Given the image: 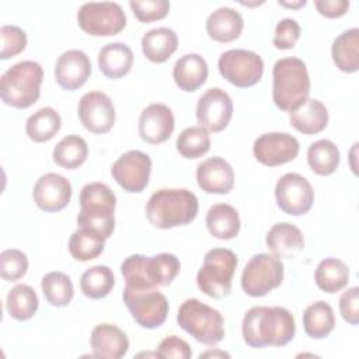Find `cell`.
<instances>
[{
    "label": "cell",
    "instance_id": "cell-3",
    "mask_svg": "<svg viewBox=\"0 0 359 359\" xmlns=\"http://www.w3.org/2000/svg\"><path fill=\"white\" fill-rule=\"evenodd\" d=\"M180 269V259L171 252H160L153 257L132 254L121 264L126 286L135 289L168 286L177 278Z\"/></svg>",
    "mask_w": 359,
    "mask_h": 359
},
{
    "label": "cell",
    "instance_id": "cell-4",
    "mask_svg": "<svg viewBox=\"0 0 359 359\" xmlns=\"http://www.w3.org/2000/svg\"><path fill=\"white\" fill-rule=\"evenodd\" d=\"M310 94V77L306 63L299 57H282L272 70V100L285 112L297 109Z\"/></svg>",
    "mask_w": 359,
    "mask_h": 359
},
{
    "label": "cell",
    "instance_id": "cell-7",
    "mask_svg": "<svg viewBox=\"0 0 359 359\" xmlns=\"http://www.w3.org/2000/svg\"><path fill=\"white\" fill-rule=\"evenodd\" d=\"M178 325L205 345H216L224 338V321L220 311L198 299H187L178 309Z\"/></svg>",
    "mask_w": 359,
    "mask_h": 359
},
{
    "label": "cell",
    "instance_id": "cell-1",
    "mask_svg": "<svg viewBox=\"0 0 359 359\" xmlns=\"http://www.w3.org/2000/svg\"><path fill=\"white\" fill-rule=\"evenodd\" d=\"M243 339L251 348L285 346L296 332L292 313L285 307H251L243 318Z\"/></svg>",
    "mask_w": 359,
    "mask_h": 359
},
{
    "label": "cell",
    "instance_id": "cell-36",
    "mask_svg": "<svg viewBox=\"0 0 359 359\" xmlns=\"http://www.w3.org/2000/svg\"><path fill=\"white\" fill-rule=\"evenodd\" d=\"M88 156L87 142L79 135H67L65 136L55 147H53V161L67 170H74L80 167Z\"/></svg>",
    "mask_w": 359,
    "mask_h": 359
},
{
    "label": "cell",
    "instance_id": "cell-18",
    "mask_svg": "<svg viewBox=\"0 0 359 359\" xmlns=\"http://www.w3.org/2000/svg\"><path fill=\"white\" fill-rule=\"evenodd\" d=\"M32 198L41 210L48 213L59 212L70 202L72 184L60 174L46 172L36 180Z\"/></svg>",
    "mask_w": 359,
    "mask_h": 359
},
{
    "label": "cell",
    "instance_id": "cell-23",
    "mask_svg": "<svg viewBox=\"0 0 359 359\" xmlns=\"http://www.w3.org/2000/svg\"><path fill=\"white\" fill-rule=\"evenodd\" d=\"M266 247L278 258H293L304 247L302 230L287 222L273 224L266 233Z\"/></svg>",
    "mask_w": 359,
    "mask_h": 359
},
{
    "label": "cell",
    "instance_id": "cell-13",
    "mask_svg": "<svg viewBox=\"0 0 359 359\" xmlns=\"http://www.w3.org/2000/svg\"><path fill=\"white\" fill-rule=\"evenodd\" d=\"M279 209L292 216L306 215L314 202V189L307 178L297 172L282 175L275 185Z\"/></svg>",
    "mask_w": 359,
    "mask_h": 359
},
{
    "label": "cell",
    "instance_id": "cell-6",
    "mask_svg": "<svg viewBox=\"0 0 359 359\" xmlns=\"http://www.w3.org/2000/svg\"><path fill=\"white\" fill-rule=\"evenodd\" d=\"M43 69L35 60H22L7 69L0 79V97L4 104L24 109L41 95Z\"/></svg>",
    "mask_w": 359,
    "mask_h": 359
},
{
    "label": "cell",
    "instance_id": "cell-42",
    "mask_svg": "<svg viewBox=\"0 0 359 359\" xmlns=\"http://www.w3.org/2000/svg\"><path fill=\"white\" fill-rule=\"evenodd\" d=\"M1 50L0 59L7 60L21 53L27 46V34L17 25H3L0 28Z\"/></svg>",
    "mask_w": 359,
    "mask_h": 359
},
{
    "label": "cell",
    "instance_id": "cell-48",
    "mask_svg": "<svg viewBox=\"0 0 359 359\" xmlns=\"http://www.w3.org/2000/svg\"><path fill=\"white\" fill-rule=\"evenodd\" d=\"M280 6L283 7H289V8H299V7H303L306 4V0H299V1H292V3H287V1H278Z\"/></svg>",
    "mask_w": 359,
    "mask_h": 359
},
{
    "label": "cell",
    "instance_id": "cell-25",
    "mask_svg": "<svg viewBox=\"0 0 359 359\" xmlns=\"http://www.w3.org/2000/svg\"><path fill=\"white\" fill-rule=\"evenodd\" d=\"M244 28L241 14L231 7H219L206 20V32L216 42H231L237 39Z\"/></svg>",
    "mask_w": 359,
    "mask_h": 359
},
{
    "label": "cell",
    "instance_id": "cell-37",
    "mask_svg": "<svg viewBox=\"0 0 359 359\" xmlns=\"http://www.w3.org/2000/svg\"><path fill=\"white\" fill-rule=\"evenodd\" d=\"M115 286V276L109 266L94 265L86 269L80 278V289L90 299H102Z\"/></svg>",
    "mask_w": 359,
    "mask_h": 359
},
{
    "label": "cell",
    "instance_id": "cell-2",
    "mask_svg": "<svg viewBox=\"0 0 359 359\" xmlns=\"http://www.w3.org/2000/svg\"><path fill=\"white\" fill-rule=\"evenodd\" d=\"M199 203L194 192L185 188H161L146 203V217L157 229H172L191 223Z\"/></svg>",
    "mask_w": 359,
    "mask_h": 359
},
{
    "label": "cell",
    "instance_id": "cell-27",
    "mask_svg": "<svg viewBox=\"0 0 359 359\" xmlns=\"http://www.w3.org/2000/svg\"><path fill=\"white\" fill-rule=\"evenodd\" d=\"M292 126L303 135H316L325 129L328 123L327 107L317 98H307L297 109L289 115Z\"/></svg>",
    "mask_w": 359,
    "mask_h": 359
},
{
    "label": "cell",
    "instance_id": "cell-16",
    "mask_svg": "<svg viewBox=\"0 0 359 359\" xmlns=\"http://www.w3.org/2000/svg\"><path fill=\"white\" fill-rule=\"evenodd\" d=\"M233 115V101L230 95L219 88L212 87L206 90L198 100L196 104V119L199 126L208 132L223 130Z\"/></svg>",
    "mask_w": 359,
    "mask_h": 359
},
{
    "label": "cell",
    "instance_id": "cell-20",
    "mask_svg": "<svg viewBox=\"0 0 359 359\" xmlns=\"http://www.w3.org/2000/svg\"><path fill=\"white\" fill-rule=\"evenodd\" d=\"M91 74L90 57L80 49L63 52L55 65V79L66 91H76Z\"/></svg>",
    "mask_w": 359,
    "mask_h": 359
},
{
    "label": "cell",
    "instance_id": "cell-28",
    "mask_svg": "<svg viewBox=\"0 0 359 359\" xmlns=\"http://www.w3.org/2000/svg\"><path fill=\"white\" fill-rule=\"evenodd\" d=\"M178 48V36L168 27L147 31L142 38V52L153 63H164Z\"/></svg>",
    "mask_w": 359,
    "mask_h": 359
},
{
    "label": "cell",
    "instance_id": "cell-5",
    "mask_svg": "<svg viewBox=\"0 0 359 359\" xmlns=\"http://www.w3.org/2000/svg\"><path fill=\"white\" fill-rule=\"evenodd\" d=\"M115 206L116 196L107 184L90 182L84 185L80 191L79 229L90 230L104 240L109 238L115 229Z\"/></svg>",
    "mask_w": 359,
    "mask_h": 359
},
{
    "label": "cell",
    "instance_id": "cell-29",
    "mask_svg": "<svg viewBox=\"0 0 359 359\" xmlns=\"http://www.w3.org/2000/svg\"><path fill=\"white\" fill-rule=\"evenodd\" d=\"M206 227L213 237L231 240L237 237L241 227L238 212L229 203H216L206 213Z\"/></svg>",
    "mask_w": 359,
    "mask_h": 359
},
{
    "label": "cell",
    "instance_id": "cell-17",
    "mask_svg": "<svg viewBox=\"0 0 359 359\" xmlns=\"http://www.w3.org/2000/svg\"><path fill=\"white\" fill-rule=\"evenodd\" d=\"M77 114L81 125L91 133H107L115 123V107L102 91L86 93L79 101Z\"/></svg>",
    "mask_w": 359,
    "mask_h": 359
},
{
    "label": "cell",
    "instance_id": "cell-31",
    "mask_svg": "<svg viewBox=\"0 0 359 359\" xmlns=\"http://www.w3.org/2000/svg\"><path fill=\"white\" fill-rule=\"evenodd\" d=\"M303 327L304 332L313 339L328 337L335 327L332 307L324 300L311 303L303 313Z\"/></svg>",
    "mask_w": 359,
    "mask_h": 359
},
{
    "label": "cell",
    "instance_id": "cell-41",
    "mask_svg": "<svg viewBox=\"0 0 359 359\" xmlns=\"http://www.w3.org/2000/svg\"><path fill=\"white\" fill-rule=\"evenodd\" d=\"M28 271L27 255L17 248H7L0 254V275L4 280L15 282Z\"/></svg>",
    "mask_w": 359,
    "mask_h": 359
},
{
    "label": "cell",
    "instance_id": "cell-45",
    "mask_svg": "<svg viewBox=\"0 0 359 359\" xmlns=\"http://www.w3.org/2000/svg\"><path fill=\"white\" fill-rule=\"evenodd\" d=\"M156 355L158 358H177V359H189L192 356L191 346L187 341L177 335H170L161 339L157 346Z\"/></svg>",
    "mask_w": 359,
    "mask_h": 359
},
{
    "label": "cell",
    "instance_id": "cell-26",
    "mask_svg": "<svg viewBox=\"0 0 359 359\" xmlns=\"http://www.w3.org/2000/svg\"><path fill=\"white\" fill-rule=\"evenodd\" d=\"M133 65V52L123 42H111L98 52V67L101 73L112 80L126 76Z\"/></svg>",
    "mask_w": 359,
    "mask_h": 359
},
{
    "label": "cell",
    "instance_id": "cell-24",
    "mask_svg": "<svg viewBox=\"0 0 359 359\" xmlns=\"http://www.w3.org/2000/svg\"><path fill=\"white\" fill-rule=\"evenodd\" d=\"M208 74V63L198 53H187L181 56L172 67L174 81L180 90L185 93L196 91L201 86H203Z\"/></svg>",
    "mask_w": 359,
    "mask_h": 359
},
{
    "label": "cell",
    "instance_id": "cell-22",
    "mask_svg": "<svg viewBox=\"0 0 359 359\" xmlns=\"http://www.w3.org/2000/svg\"><path fill=\"white\" fill-rule=\"evenodd\" d=\"M93 356L101 359H119L129 351L128 335L115 324L102 323L93 328L90 335Z\"/></svg>",
    "mask_w": 359,
    "mask_h": 359
},
{
    "label": "cell",
    "instance_id": "cell-43",
    "mask_svg": "<svg viewBox=\"0 0 359 359\" xmlns=\"http://www.w3.org/2000/svg\"><path fill=\"white\" fill-rule=\"evenodd\" d=\"M129 7L140 22H151L164 18L170 11V1L167 0H130Z\"/></svg>",
    "mask_w": 359,
    "mask_h": 359
},
{
    "label": "cell",
    "instance_id": "cell-11",
    "mask_svg": "<svg viewBox=\"0 0 359 359\" xmlns=\"http://www.w3.org/2000/svg\"><path fill=\"white\" fill-rule=\"evenodd\" d=\"M77 22L88 35L111 36L125 28L126 15L118 3L90 1L79 8Z\"/></svg>",
    "mask_w": 359,
    "mask_h": 359
},
{
    "label": "cell",
    "instance_id": "cell-9",
    "mask_svg": "<svg viewBox=\"0 0 359 359\" xmlns=\"http://www.w3.org/2000/svg\"><path fill=\"white\" fill-rule=\"evenodd\" d=\"M283 262L273 254L259 252L250 258L241 273V287L251 297H262L280 286Z\"/></svg>",
    "mask_w": 359,
    "mask_h": 359
},
{
    "label": "cell",
    "instance_id": "cell-47",
    "mask_svg": "<svg viewBox=\"0 0 359 359\" xmlns=\"http://www.w3.org/2000/svg\"><path fill=\"white\" fill-rule=\"evenodd\" d=\"M314 6L317 11L327 18L342 17L349 10L348 0H316Z\"/></svg>",
    "mask_w": 359,
    "mask_h": 359
},
{
    "label": "cell",
    "instance_id": "cell-49",
    "mask_svg": "<svg viewBox=\"0 0 359 359\" xmlns=\"http://www.w3.org/2000/svg\"><path fill=\"white\" fill-rule=\"evenodd\" d=\"M206 356H226V358H230V355L227 352H223V351H206L205 353H201L199 358H206Z\"/></svg>",
    "mask_w": 359,
    "mask_h": 359
},
{
    "label": "cell",
    "instance_id": "cell-10",
    "mask_svg": "<svg viewBox=\"0 0 359 359\" xmlns=\"http://www.w3.org/2000/svg\"><path fill=\"white\" fill-rule=\"evenodd\" d=\"M123 303L132 318L143 328L153 330L164 324L168 316V300L156 287L135 289L125 286Z\"/></svg>",
    "mask_w": 359,
    "mask_h": 359
},
{
    "label": "cell",
    "instance_id": "cell-12",
    "mask_svg": "<svg viewBox=\"0 0 359 359\" xmlns=\"http://www.w3.org/2000/svg\"><path fill=\"white\" fill-rule=\"evenodd\" d=\"M220 76L236 87L255 86L264 74L262 57L247 49H229L217 60Z\"/></svg>",
    "mask_w": 359,
    "mask_h": 359
},
{
    "label": "cell",
    "instance_id": "cell-46",
    "mask_svg": "<svg viewBox=\"0 0 359 359\" xmlns=\"http://www.w3.org/2000/svg\"><path fill=\"white\" fill-rule=\"evenodd\" d=\"M339 311L342 318L348 324L356 325L359 323V287L358 286L349 287L341 294Z\"/></svg>",
    "mask_w": 359,
    "mask_h": 359
},
{
    "label": "cell",
    "instance_id": "cell-14",
    "mask_svg": "<svg viewBox=\"0 0 359 359\" xmlns=\"http://www.w3.org/2000/svg\"><path fill=\"white\" fill-rule=\"evenodd\" d=\"M151 158L140 150H129L123 153L111 168L114 180L126 192H142L150 180Z\"/></svg>",
    "mask_w": 359,
    "mask_h": 359
},
{
    "label": "cell",
    "instance_id": "cell-34",
    "mask_svg": "<svg viewBox=\"0 0 359 359\" xmlns=\"http://www.w3.org/2000/svg\"><path fill=\"white\" fill-rule=\"evenodd\" d=\"M39 306V300L34 287L18 283L11 287L6 297L7 313L17 321H25L34 317Z\"/></svg>",
    "mask_w": 359,
    "mask_h": 359
},
{
    "label": "cell",
    "instance_id": "cell-33",
    "mask_svg": "<svg viewBox=\"0 0 359 359\" xmlns=\"http://www.w3.org/2000/svg\"><path fill=\"white\" fill-rule=\"evenodd\" d=\"M316 285L325 293H337L349 282V269L339 258H325L320 261L314 272Z\"/></svg>",
    "mask_w": 359,
    "mask_h": 359
},
{
    "label": "cell",
    "instance_id": "cell-35",
    "mask_svg": "<svg viewBox=\"0 0 359 359\" xmlns=\"http://www.w3.org/2000/svg\"><path fill=\"white\" fill-rule=\"evenodd\" d=\"M341 154L337 144L328 139H320L309 146L307 163L313 172L330 175L339 165Z\"/></svg>",
    "mask_w": 359,
    "mask_h": 359
},
{
    "label": "cell",
    "instance_id": "cell-30",
    "mask_svg": "<svg viewBox=\"0 0 359 359\" xmlns=\"http://www.w3.org/2000/svg\"><path fill=\"white\" fill-rule=\"evenodd\" d=\"M335 66L344 73H355L359 69V29L349 28L339 34L331 46Z\"/></svg>",
    "mask_w": 359,
    "mask_h": 359
},
{
    "label": "cell",
    "instance_id": "cell-38",
    "mask_svg": "<svg viewBox=\"0 0 359 359\" xmlns=\"http://www.w3.org/2000/svg\"><path fill=\"white\" fill-rule=\"evenodd\" d=\"M41 289L45 300L53 307L67 306L74 294L70 276L59 271L45 273L41 279Z\"/></svg>",
    "mask_w": 359,
    "mask_h": 359
},
{
    "label": "cell",
    "instance_id": "cell-40",
    "mask_svg": "<svg viewBox=\"0 0 359 359\" xmlns=\"http://www.w3.org/2000/svg\"><path fill=\"white\" fill-rule=\"evenodd\" d=\"M177 151L189 160L205 156L210 149V136L202 126H189L184 129L175 142Z\"/></svg>",
    "mask_w": 359,
    "mask_h": 359
},
{
    "label": "cell",
    "instance_id": "cell-44",
    "mask_svg": "<svg viewBox=\"0 0 359 359\" xmlns=\"http://www.w3.org/2000/svg\"><path fill=\"white\" fill-rule=\"evenodd\" d=\"M300 38V25L293 18H282L273 34V46L278 49H292Z\"/></svg>",
    "mask_w": 359,
    "mask_h": 359
},
{
    "label": "cell",
    "instance_id": "cell-39",
    "mask_svg": "<svg viewBox=\"0 0 359 359\" xmlns=\"http://www.w3.org/2000/svg\"><path fill=\"white\" fill-rule=\"evenodd\" d=\"M105 240L86 229H77L69 238L70 255L81 262L95 259L104 251Z\"/></svg>",
    "mask_w": 359,
    "mask_h": 359
},
{
    "label": "cell",
    "instance_id": "cell-8",
    "mask_svg": "<svg viewBox=\"0 0 359 359\" xmlns=\"http://www.w3.org/2000/svg\"><path fill=\"white\" fill-rule=\"evenodd\" d=\"M238 264L237 255L227 248H212L205 254L196 273L198 287L212 299H223L231 292V280Z\"/></svg>",
    "mask_w": 359,
    "mask_h": 359
},
{
    "label": "cell",
    "instance_id": "cell-15",
    "mask_svg": "<svg viewBox=\"0 0 359 359\" xmlns=\"http://www.w3.org/2000/svg\"><path fill=\"white\" fill-rule=\"evenodd\" d=\"M300 151L299 140L287 132H268L258 136L252 146L257 161L276 167L293 161Z\"/></svg>",
    "mask_w": 359,
    "mask_h": 359
},
{
    "label": "cell",
    "instance_id": "cell-19",
    "mask_svg": "<svg viewBox=\"0 0 359 359\" xmlns=\"http://www.w3.org/2000/svg\"><path fill=\"white\" fill-rule=\"evenodd\" d=\"M175 119L170 107L154 102L147 105L139 118V136L150 144H160L170 139L174 132Z\"/></svg>",
    "mask_w": 359,
    "mask_h": 359
},
{
    "label": "cell",
    "instance_id": "cell-32",
    "mask_svg": "<svg viewBox=\"0 0 359 359\" xmlns=\"http://www.w3.org/2000/svg\"><path fill=\"white\" fill-rule=\"evenodd\" d=\"M60 126L62 118L59 112L52 107H43L28 116L25 132L32 142L43 143L50 140L60 130Z\"/></svg>",
    "mask_w": 359,
    "mask_h": 359
},
{
    "label": "cell",
    "instance_id": "cell-21",
    "mask_svg": "<svg viewBox=\"0 0 359 359\" xmlns=\"http://www.w3.org/2000/svg\"><path fill=\"white\" fill-rule=\"evenodd\" d=\"M196 181L206 194L224 195L234 187V171L224 158L215 156L198 164Z\"/></svg>",
    "mask_w": 359,
    "mask_h": 359
}]
</instances>
